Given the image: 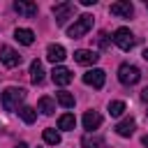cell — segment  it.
<instances>
[{
	"label": "cell",
	"mask_w": 148,
	"mask_h": 148,
	"mask_svg": "<svg viewBox=\"0 0 148 148\" xmlns=\"http://www.w3.org/2000/svg\"><path fill=\"white\" fill-rule=\"evenodd\" d=\"M25 99V90L23 88H16V86H9L0 92V104L5 111H16L18 104Z\"/></svg>",
	"instance_id": "6da1fadb"
},
{
	"label": "cell",
	"mask_w": 148,
	"mask_h": 148,
	"mask_svg": "<svg viewBox=\"0 0 148 148\" xmlns=\"http://www.w3.org/2000/svg\"><path fill=\"white\" fill-rule=\"evenodd\" d=\"M92 14H83V16H79L76 21H74V25H69L67 28V37H72V39H79V37H83L90 28H92Z\"/></svg>",
	"instance_id": "7a4b0ae2"
},
{
	"label": "cell",
	"mask_w": 148,
	"mask_h": 148,
	"mask_svg": "<svg viewBox=\"0 0 148 148\" xmlns=\"http://www.w3.org/2000/svg\"><path fill=\"white\" fill-rule=\"evenodd\" d=\"M139 79H141V72H139L136 65L123 62V65L118 67V81H120L123 86H134V83H139Z\"/></svg>",
	"instance_id": "3957f363"
},
{
	"label": "cell",
	"mask_w": 148,
	"mask_h": 148,
	"mask_svg": "<svg viewBox=\"0 0 148 148\" xmlns=\"http://www.w3.org/2000/svg\"><path fill=\"white\" fill-rule=\"evenodd\" d=\"M113 44L118 49H123V51H132L134 44H136V37L130 32V28H118L113 32Z\"/></svg>",
	"instance_id": "277c9868"
},
{
	"label": "cell",
	"mask_w": 148,
	"mask_h": 148,
	"mask_svg": "<svg viewBox=\"0 0 148 148\" xmlns=\"http://www.w3.org/2000/svg\"><path fill=\"white\" fill-rule=\"evenodd\" d=\"M53 16H56V23L58 25H65L67 23V18L74 14V2H58V5H53Z\"/></svg>",
	"instance_id": "5b68a950"
},
{
	"label": "cell",
	"mask_w": 148,
	"mask_h": 148,
	"mask_svg": "<svg viewBox=\"0 0 148 148\" xmlns=\"http://www.w3.org/2000/svg\"><path fill=\"white\" fill-rule=\"evenodd\" d=\"M0 62H2L5 67H16V65H21V56H18V51H14L12 46L2 44V46H0Z\"/></svg>",
	"instance_id": "8992f818"
},
{
	"label": "cell",
	"mask_w": 148,
	"mask_h": 148,
	"mask_svg": "<svg viewBox=\"0 0 148 148\" xmlns=\"http://www.w3.org/2000/svg\"><path fill=\"white\" fill-rule=\"evenodd\" d=\"M109 12H111L113 16H118V18H130V16L134 14V5H132L130 0H118V2H113V5L109 7Z\"/></svg>",
	"instance_id": "52a82bcc"
},
{
	"label": "cell",
	"mask_w": 148,
	"mask_h": 148,
	"mask_svg": "<svg viewBox=\"0 0 148 148\" xmlns=\"http://www.w3.org/2000/svg\"><path fill=\"white\" fill-rule=\"evenodd\" d=\"M104 81H106V74H104V69H88V72L83 74V83H86V86L102 88V86H104Z\"/></svg>",
	"instance_id": "ba28073f"
},
{
	"label": "cell",
	"mask_w": 148,
	"mask_h": 148,
	"mask_svg": "<svg viewBox=\"0 0 148 148\" xmlns=\"http://www.w3.org/2000/svg\"><path fill=\"white\" fill-rule=\"evenodd\" d=\"M74 60L79 65H95L99 60V56L95 51H90V49H79V51H74Z\"/></svg>",
	"instance_id": "9c48e42d"
},
{
	"label": "cell",
	"mask_w": 148,
	"mask_h": 148,
	"mask_svg": "<svg viewBox=\"0 0 148 148\" xmlns=\"http://www.w3.org/2000/svg\"><path fill=\"white\" fill-rule=\"evenodd\" d=\"M51 79H53L56 86H69V83H72V72H69L67 67H53Z\"/></svg>",
	"instance_id": "30bf717a"
},
{
	"label": "cell",
	"mask_w": 148,
	"mask_h": 148,
	"mask_svg": "<svg viewBox=\"0 0 148 148\" xmlns=\"http://www.w3.org/2000/svg\"><path fill=\"white\" fill-rule=\"evenodd\" d=\"M46 58H49L51 62H62V60L67 58V51H65V46H60V44H49Z\"/></svg>",
	"instance_id": "8fae6325"
},
{
	"label": "cell",
	"mask_w": 148,
	"mask_h": 148,
	"mask_svg": "<svg viewBox=\"0 0 148 148\" xmlns=\"http://www.w3.org/2000/svg\"><path fill=\"white\" fill-rule=\"evenodd\" d=\"M81 146H83V148H106V141H104L99 134H92V132H88V134H83V139H81Z\"/></svg>",
	"instance_id": "7c38bea8"
},
{
	"label": "cell",
	"mask_w": 148,
	"mask_h": 148,
	"mask_svg": "<svg viewBox=\"0 0 148 148\" xmlns=\"http://www.w3.org/2000/svg\"><path fill=\"white\" fill-rule=\"evenodd\" d=\"M99 125H102V116H99L97 111H86V113H83V127H86L88 132L97 130Z\"/></svg>",
	"instance_id": "4fadbf2b"
},
{
	"label": "cell",
	"mask_w": 148,
	"mask_h": 148,
	"mask_svg": "<svg viewBox=\"0 0 148 148\" xmlns=\"http://www.w3.org/2000/svg\"><path fill=\"white\" fill-rule=\"evenodd\" d=\"M134 127H136L134 118H125V120H120L113 130L118 132V136H125V139H127V136H132V134H134Z\"/></svg>",
	"instance_id": "5bb4252c"
},
{
	"label": "cell",
	"mask_w": 148,
	"mask_h": 148,
	"mask_svg": "<svg viewBox=\"0 0 148 148\" xmlns=\"http://www.w3.org/2000/svg\"><path fill=\"white\" fill-rule=\"evenodd\" d=\"M14 9H16L18 14L28 16V18L37 14V5H35V2H25V0H16V2H14Z\"/></svg>",
	"instance_id": "9a60e30c"
},
{
	"label": "cell",
	"mask_w": 148,
	"mask_h": 148,
	"mask_svg": "<svg viewBox=\"0 0 148 148\" xmlns=\"http://www.w3.org/2000/svg\"><path fill=\"white\" fill-rule=\"evenodd\" d=\"M14 37H16V42L23 44V46H30V44L35 42V32H32L30 28H16Z\"/></svg>",
	"instance_id": "2e32d148"
},
{
	"label": "cell",
	"mask_w": 148,
	"mask_h": 148,
	"mask_svg": "<svg viewBox=\"0 0 148 148\" xmlns=\"http://www.w3.org/2000/svg\"><path fill=\"white\" fill-rule=\"evenodd\" d=\"M30 81L32 83H42L44 81V65L39 60H32L30 62Z\"/></svg>",
	"instance_id": "e0dca14e"
},
{
	"label": "cell",
	"mask_w": 148,
	"mask_h": 148,
	"mask_svg": "<svg viewBox=\"0 0 148 148\" xmlns=\"http://www.w3.org/2000/svg\"><path fill=\"white\" fill-rule=\"evenodd\" d=\"M74 125H76V118H74V113H62V116L58 118V130H65V132H69V130H74Z\"/></svg>",
	"instance_id": "ac0fdd59"
},
{
	"label": "cell",
	"mask_w": 148,
	"mask_h": 148,
	"mask_svg": "<svg viewBox=\"0 0 148 148\" xmlns=\"http://www.w3.org/2000/svg\"><path fill=\"white\" fill-rule=\"evenodd\" d=\"M37 111H42L44 116H51V113L56 111V102H53L51 97H42V99L37 102Z\"/></svg>",
	"instance_id": "d6986e66"
},
{
	"label": "cell",
	"mask_w": 148,
	"mask_h": 148,
	"mask_svg": "<svg viewBox=\"0 0 148 148\" xmlns=\"http://www.w3.org/2000/svg\"><path fill=\"white\" fill-rule=\"evenodd\" d=\"M56 99H58V104H62L65 109H72V106H74V95H72V92H67V90L56 92Z\"/></svg>",
	"instance_id": "ffe728a7"
},
{
	"label": "cell",
	"mask_w": 148,
	"mask_h": 148,
	"mask_svg": "<svg viewBox=\"0 0 148 148\" xmlns=\"http://www.w3.org/2000/svg\"><path fill=\"white\" fill-rule=\"evenodd\" d=\"M18 116H21L23 123H28V125H32V123L37 120V111H35L32 106H21V109H18Z\"/></svg>",
	"instance_id": "44dd1931"
},
{
	"label": "cell",
	"mask_w": 148,
	"mask_h": 148,
	"mask_svg": "<svg viewBox=\"0 0 148 148\" xmlns=\"http://www.w3.org/2000/svg\"><path fill=\"white\" fill-rule=\"evenodd\" d=\"M42 136H44V141L51 143V146H58V143H60V132H56L53 127H46Z\"/></svg>",
	"instance_id": "7402d4cb"
},
{
	"label": "cell",
	"mask_w": 148,
	"mask_h": 148,
	"mask_svg": "<svg viewBox=\"0 0 148 148\" xmlns=\"http://www.w3.org/2000/svg\"><path fill=\"white\" fill-rule=\"evenodd\" d=\"M109 113H111L113 118L123 116V113H125V102H120V99H116V102H109Z\"/></svg>",
	"instance_id": "603a6c76"
},
{
	"label": "cell",
	"mask_w": 148,
	"mask_h": 148,
	"mask_svg": "<svg viewBox=\"0 0 148 148\" xmlns=\"http://www.w3.org/2000/svg\"><path fill=\"white\" fill-rule=\"evenodd\" d=\"M106 37H109L106 32H99V37H97V44H99L102 49H106V46H109V39H106Z\"/></svg>",
	"instance_id": "cb8c5ba5"
},
{
	"label": "cell",
	"mask_w": 148,
	"mask_h": 148,
	"mask_svg": "<svg viewBox=\"0 0 148 148\" xmlns=\"http://www.w3.org/2000/svg\"><path fill=\"white\" fill-rule=\"evenodd\" d=\"M141 99H143V102H148V86L141 90Z\"/></svg>",
	"instance_id": "d4e9b609"
},
{
	"label": "cell",
	"mask_w": 148,
	"mask_h": 148,
	"mask_svg": "<svg viewBox=\"0 0 148 148\" xmlns=\"http://www.w3.org/2000/svg\"><path fill=\"white\" fill-rule=\"evenodd\" d=\"M95 2H97V0H81V5H83V7H90V5H95Z\"/></svg>",
	"instance_id": "484cf974"
},
{
	"label": "cell",
	"mask_w": 148,
	"mask_h": 148,
	"mask_svg": "<svg viewBox=\"0 0 148 148\" xmlns=\"http://www.w3.org/2000/svg\"><path fill=\"white\" fill-rule=\"evenodd\" d=\"M14 148H28V143H23V141H21V143H16Z\"/></svg>",
	"instance_id": "4316f807"
},
{
	"label": "cell",
	"mask_w": 148,
	"mask_h": 148,
	"mask_svg": "<svg viewBox=\"0 0 148 148\" xmlns=\"http://www.w3.org/2000/svg\"><path fill=\"white\" fill-rule=\"evenodd\" d=\"M143 60H146V62H148V49H146V51H143Z\"/></svg>",
	"instance_id": "83f0119b"
},
{
	"label": "cell",
	"mask_w": 148,
	"mask_h": 148,
	"mask_svg": "<svg viewBox=\"0 0 148 148\" xmlns=\"http://www.w3.org/2000/svg\"><path fill=\"white\" fill-rule=\"evenodd\" d=\"M143 146H148V134H146V136H143Z\"/></svg>",
	"instance_id": "f1b7e54d"
},
{
	"label": "cell",
	"mask_w": 148,
	"mask_h": 148,
	"mask_svg": "<svg viewBox=\"0 0 148 148\" xmlns=\"http://www.w3.org/2000/svg\"><path fill=\"white\" fill-rule=\"evenodd\" d=\"M146 7H148V2H146Z\"/></svg>",
	"instance_id": "f546056e"
},
{
	"label": "cell",
	"mask_w": 148,
	"mask_h": 148,
	"mask_svg": "<svg viewBox=\"0 0 148 148\" xmlns=\"http://www.w3.org/2000/svg\"><path fill=\"white\" fill-rule=\"evenodd\" d=\"M146 113H148V111H146Z\"/></svg>",
	"instance_id": "4dcf8cb0"
}]
</instances>
